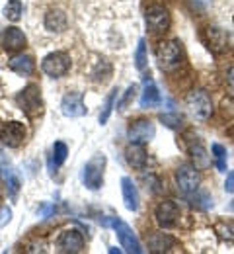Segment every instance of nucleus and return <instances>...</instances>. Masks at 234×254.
Instances as JSON below:
<instances>
[{
  "mask_svg": "<svg viewBox=\"0 0 234 254\" xmlns=\"http://www.w3.org/2000/svg\"><path fill=\"white\" fill-rule=\"evenodd\" d=\"M184 59V53H182V47L176 39H168V41H160L158 47H156V61L158 66L162 70H176Z\"/></svg>",
  "mask_w": 234,
  "mask_h": 254,
  "instance_id": "nucleus-1",
  "label": "nucleus"
},
{
  "mask_svg": "<svg viewBox=\"0 0 234 254\" xmlns=\"http://www.w3.org/2000/svg\"><path fill=\"white\" fill-rule=\"evenodd\" d=\"M186 104H187L189 114L197 122H207L211 118V114H213L211 98H209V94L205 90H191L187 94V98H186Z\"/></svg>",
  "mask_w": 234,
  "mask_h": 254,
  "instance_id": "nucleus-2",
  "label": "nucleus"
},
{
  "mask_svg": "<svg viewBox=\"0 0 234 254\" xmlns=\"http://www.w3.org/2000/svg\"><path fill=\"white\" fill-rule=\"evenodd\" d=\"M103 168H105V157L96 155L86 162L82 170V182L88 190H100L103 184Z\"/></svg>",
  "mask_w": 234,
  "mask_h": 254,
  "instance_id": "nucleus-3",
  "label": "nucleus"
},
{
  "mask_svg": "<svg viewBox=\"0 0 234 254\" xmlns=\"http://www.w3.org/2000/svg\"><path fill=\"white\" fill-rule=\"evenodd\" d=\"M105 223H107V225H111V227L115 229L117 239H119V243H121V249H125V253H131V254L142 253V247H140V243H139L137 235H135L133 229H131L127 223L121 221V219H115V217L107 219Z\"/></svg>",
  "mask_w": 234,
  "mask_h": 254,
  "instance_id": "nucleus-4",
  "label": "nucleus"
},
{
  "mask_svg": "<svg viewBox=\"0 0 234 254\" xmlns=\"http://www.w3.org/2000/svg\"><path fill=\"white\" fill-rule=\"evenodd\" d=\"M201 182L199 168L193 164H180L176 168V186L184 193H193L197 191Z\"/></svg>",
  "mask_w": 234,
  "mask_h": 254,
  "instance_id": "nucleus-5",
  "label": "nucleus"
},
{
  "mask_svg": "<svg viewBox=\"0 0 234 254\" xmlns=\"http://www.w3.org/2000/svg\"><path fill=\"white\" fill-rule=\"evenodd\" d=\"M70 68V55L65 51H57V53H51L43 59L41 63V70L47 74V76H53V78H61L65 76Z\"/></svg>",
  "mask_w": 234,
  "mask_h": 254,
  "instance_id": "nucleus-6",
  "label": "nucleus"
},
{
  "mask_svg": "<svg viewBox=\"0 0 234 254\" xmlns=\"http://www.w3.org/2000/svg\"><path fill=\"white\" fill-rule=\"evenodd\" d=\"M18 106L28 114V116H37L43 112V100H41V90L35 86V84H30L26 86L18 98H16Z\"/></svg>",
  "mask_w": 234,
  "mask_h": 254,
  "instance_id": "nucleus-7",
  "label": "nucleus"
},
{
  "mask_svg": "<svg viewBox=\"0 0 234 254\" xmlns=\"http://www.w3.org/2000/svg\"><path fill=\"white\" fill-rule=\"evenodd\" d=\"M154 217H156V223L162 227V229H170L174 227L178 219H180V207L176 201L172 199H164L156 205V211H154Z\"/></svg>",
  "mask_w": 234,
  "mask_h": 254,
  "instance_id": "nucleus-8",
  "label": "nucleus"
},
{
  "mask_svg": "<svg viewBox=\"0 0 234 254\" xmlns=\"http://www.w3.org/2000/svg\"><path fill=\"white\" fill-rule=\"evenodd\" d=\"M186 147H187V153L191 155L193 166H197V168H207L209 166V162H211L209 160V153H207L203 141H201L197 135L186 133Z\"/></svg>",
  "mask_w": 234,
  "mask_h": 254,
  "instance_id": "nucleus-9",
  "label": "nucleus"
},
{
  "mask_svg": "<svg viewBox=\"0 0 234 254\" xmlns=\"http://www.w3.org/2000/svg\"><path fill=\"white\" fill-rule=\"evenodd\" d=\"M57 247H59L61 253H70V254L82 253L84 251V237L76 229H67V231H63L59 235Z\"/></svg>",
  "mask_w": 234,
  "mask_h": 254,
  "instance_id": "nucleus-10",
  "label": "nucleus"
},
{
  "mask_svg": "<svg viewBox=\"0 0 234 254\" xmlns=\"http://www.w3.org/2000/svg\"><path fill=\"white\" fill-rule=\"evenodd\" d=\"M156 135V129L154 124L148 122V120H137L135 124H131V127L127 129V139L131 143H148L150 139H154Z\"/></svg>",
  "mask_w": 234,
  "mask_h": 254,
  "instance_id": "nucleus-11",
  "label": "nucleus"
},
{
  "mask_svg": "<svg viewBox=\"0 0 234 254\" xmlns=\"http://www.w3.org/2000/svg\"><path fill=\"white\" fill-rule=\"evenodd\" d=\"M26 141V127L20 122H10L0 129V143L6 147H20Z\"/></svg>",
  "mask_w": 234,
  "mask_h": 254,
  "instance_id": "nucleus-12",
  "label": "nucleus"
},
{
  "mask_svg": "<svg viewBox=\"0 0 234 254\" xmlns=\"http://www.w3.org/2000/svg\"><path fill=\"white\" fill-rule=\"evenodd\" d=\"M61 112L67 118H82L86 114L84 94L82 92H67L61 102Z\"/></svg>",
  "mask_w": 234,
  "mask_h": 254,
  "instance_id": "nucleus-13",
  "label": "nucleus"
},
{
  "mask_svg": "<svg viewBox=\"0 0 234 254\" xmlns=\"http://www.w3.org/2000/svg\"><path fill=\"white\" fill-rule=\"evenodd\" d=\"M146 24L154 33H164L170 28V12L164 6H150L146 10Z\"/></svg>",
  "mask_w": 234,
  "mask_h": 254,
  "instance_id": "nucleus-14",
  "label": "nucleus"
},
{
  "mask_svg": "<svg viewBox=\"0 0 234 254\" xmlns=\"http://www.w3.org/2000/svg\"><path fill=\"white\" fill-rule=\"evenodd\" d=\"M203 39H205L207 47H209L211 51H215V53H225L227 47H229V37H227V33H225V30H221V28H217V26L205 28Z\"/></svg>",
  "mask_w": 234,
  "mask_h": 254,
  "instance_id": "nucleus-15",
  "label": "nucleus"
},
{
  "mask_svg": "<svg viewBox=\"0 0 234 254\" xmlns=\"http://www.w3.org/2000/svg\"><path fill=\"white\" fill-rule=\"evenodd\" d=\"M2 45H4L6 51L16 53V51L24 49V45H26V35H24L22 30H18V28H8V30L4 32V35H2Z\"/></svg>",
  "mask_w": 234,
  "mask_h": 254,
  "instance_id": "nucleus-16",
  "label": "nucleus"
},
{
  "mask_svg": "<svg viewBox=\"0 0 234 254\" xmlns=\"http://www.w3.org/2000/svg\"><path fill=\"white\" fill-rule=\"evenodd\" d=\"M176 247V239L168 233H150L148 235V251L150 253H168Z\"/></svg>",
  "mask_w": 234,
  "mask_h": 254,
  "instance_id": "nucleus-17",
  "label": "nucleus"
},
{
  "mask_svg": "<svg viewBox=\"0 0 234 254\" xmlns=\"http://www.w3.org/2000/svg\"><path fill=\"white\" fill-rule=\"evenodd\" d=\"M43 24H45V28L49 30V32H65L67 30V14L63 12V10H59V8H53V10H49L47 14H45V20H43Z\"/></svg>",
  "mask_w": 234,
  "mask_h": 254,
  "instance_id": "nucleus-18",
  "label": "nucleus"
},
{
  "mask_svg": "<svg viewBox=\"0 0 234 254\" xmlns=\"http://www.w3.org/2000/svg\"><path fill=\"white\" fill-rule=\"evenodd\" d=\"M125 159H127V164H129L131 168L140 170V168H144V164H146V151H144V147H142L140 143H131V145L125 149Z\"/></svg>",
  "mask_w": 234,
  "mask_h": 254,
  "instance_id": "nucleus-19",
  "label": "nucleus"
},
{
  "mask_svg": "<svg viewBox=\"0 0 234 254\" xmlns=\"http://www.w3.org/2000/svg\"><path fill=\"white\" fill-rule=\"evenodd\" d=\"M121 193H123V201H125V207L129 211H137L139 209V191L135 188L133 180L131 178H121Z\"/></svg>",
  "mask_w": 234,
  "mask_h": 254,
  "instance_id": "nucleus-20",
  "label": "nucleus"
},
{
  "mask_svg": "<svg viewBox=\"0 0 234 254\" xmlns=\"http://www.w3.org/2000/svg\"><path fill=\"white\" fill-rule=\"evenodd\" d=\"M8 66H10V70L18 72L20 76H30V74L34 72L35 63L32 55H16V57L10 59Z\"/></svg>",
  "mask_w": 234,
  "mask_h": 254,
  "instance_id": "nucleus-21",
  "label": "nucleus"
},
{
  "mask_svg": "<svg viewBox=\"0 0 234 254\" xmlns=\"http://www.w3.org/2000/svg\"><path fill=\"white\" fill-rule=\"evenodd\" d=\"M160 104V92L156 88V84L146 78L144 80V90H142V96H140V108H154Z\"/></svg>",
  "mask_w": 234,
  "mask_h": 254,
  "instance_id": "nucleus-22",
  "label": "nucleus"
},
{
  "mask_svg": "<svg viewBox=\"0 0 234 254\" xmlns=\"http://www.w3.org/2000/svg\"><path fill=\"white\" fill-rule=\"evenodd\" d=\"M4 16L10 22H18L22 18V0H8L4 6Z\"/></svg>",
  "mask_w": 234,
  "mask_h": 254,
  "instance_id": "nucleus-23",
  "label": "nucleus"
},
{
  "mask_svg": "<svg viewBox=\"0 0 234 254\" xmlns=\"http://www.w3.org/2000/svg\"><path fill=\"white\" fill-rule=\"evenodd\" d=\"M115 100H117V88L115 90H111L109 94H107V98H105V102H103V108H101L100 112V124L103 126L107 120H109V116H111V110H113V106H115Z\"/></svg>",
  "mask_w": 234,
  "mask_h": 254,
  "instance_id": "nucleus-24",
  "label": "nucleus"
},
{
  "mask_svg": "<svg viewBox=\"0 0 234 254\" xmlns=\"http://www.w3.org/2000/svg\"><path fill=\"white\" fill-rule=\"evenodd\" d=\"M92 76H94V80L96 82H107L109 78H111V64L107 63V61H100V63L96 64V68L92 70Z\"/></svg>",
  "mask_w": 234,
  "mask_h": 254,
  "instance_id": "nucleus-25",
  "label": "nucleus"
},
{
  "mask_svg": "<svg viewBox=\"0 0 234 254\" xmlns=\"http://www.w3.org/2000/svg\"><path fill=\"white\" fill-rule=\"evenodd\" d=\"M211 151H213V157H215L217 170H221V172H227V149H225L223 145H219V143H213Z\"/></svg>",
  "mask_w": 234,
  "mask_h": 254,
  "instance_id": "nucleus-26",
  "label": "nucleus"
},
{
  "mask_svg": "<svg viewBox=\"0 0 234 254\" xmlns=\"http://www.w3.org/2000/svg\"><path fill=\"white\" fill-rule=\"evenodd\" d=\"M67 155H68L67 145H65L63 141H57V143L53 145V164H55V166H61V164L67 160Z\"/></svg>",
  "mask_w": 234,
  "mask_h": 254,
  "instance_id": "nucleus-27",
  "label": "nucleus"
},
{
  "mask_svg": "<svg viewBox=\"0 0 234 254\" xmlns=\"http://www.w3.org/2000/svg\"><path fill=\"white\" fill-rule=\"evenodd\" d=\"M135 66H137L139 70H142V68L146 66V43H144V39H140V41H139V45H137V53H135Z\"/></svg>",
  "mask_w": 234,
  "mask_h": 254,
  "instance_id": "nucleus-28",
  "label": "nucleus"
},
{
  "mask_svg": "<svg viewBox=\"0 0 234 254\" xmlns=\"http://www.w3.org/2000/svg\"><path fill=\"white\" fill-rule=\"evenodd\" d=\"M160 122L166 127H172V129H178L182 126V118L178 114H160Z\"/></svg>",
  "mask_w": 234,
  "mask_h": 254,
  "instance_id": "nucleus-29",
  "label": "nucleus"
},
{
  "mask_svg": "<svg viewBox=\"0 0 234 254\" xmlns=\"http://www.w3.org/2000/svg\"><path fill=\"white\" fill-rule=\"evenodd\" d=\"M135 92H137V86H129L127 88V92H125V96H123V100H121V104H119V110H123L129 102H133V98H135Z\"/></svg>",
  "mask_w": 234,
  "mask_h": 254,
  "instance_id": "nucleus-30",
  "label": "nucleus"
},
{
  "mask_svg": "<svg viewBox=\"0 0 234 254\" xmlns=\"http://www.w3.org/2000/svg\"><path fill=\"white\" fill-rule=\"evenodd\" d=\"M225 191H229V193H233L234 191V170L227 174V180H225Z\"/></svg>",
  "mask_w": 234,
  "mask_h": 254,
  "instance_id": "nucleus-31",
  "label": "nucleus"
},
{
  "mask_svg": "<svg viewBox=\"0 0 234 254\" xmlns=\"http://www.w3.org/2000/svg\"><path fill=\"white\" fill-rule=\"evenodd\" d=\"M8 186H10V191H12V193H16V191H18V186H20V182L16 180V176H14L12 172L8 174Z\"/></svg>",
  "mask_w": 234,
  "mask_h": 254,
  "instance_id": "nucleus-32",
  "label": "nucleus"
},
{
  "mask_svg": "<svg viewBox=\"0 0 234 254\" xmlns=\"http://www.w3.org/2000/svg\"><path fill=\"white\" fill-rule=\"evenodd\" d=\"M227 84H229L231 94L234 96V66L233 68H229V72H227Z\"/></svg>",
  "mask_w": 234,
  "mask_h": 254,
  "instance_id": "nucleus-33",
  "label": "nucleus"
},
{
  "mask_svg": "<svg viewBox=\"0 0 234 254\" xmlns=\"http://www.w3.org/2000/svg\"><path fill=\"white\" fill-rule=\"evenodd\" d=\"M10 215H12V211H10L8 207H4V209H2V213H0V225L6 221V219H10Z\"/></svg>",
  "mask_w": 234,
  "mask_h": 254,
  "instance_id": "nucleus-34",
  "label": "nucleus"
},
{
  "mask_svg": "<svg viewBox=\"0 0 234 254\" xmlns=\"http://www.w3.org/2000/svg\"><path fill=\"white\" fill-rule=\"evenodd\" d=\"M231 209H233V211H234V201H233V203H231Z\"/></svg>",
  "mask_w": 234,
  "mask_h": 254,
  "instance_id": "nucleus-35",
  "label": "nucleus"
},
{
  "mask_svg": "<svg viewBox=\"0 0 234 254\" xmlns=\"http://www.w3.org/2000/svg\"><path fill=\"white\" fill-rule=\"evenodd\" d=\"M231 133H233V135H234V127H233V129H231Z\"/></svg>",
  "mask_w": 234,
  "mask_h": 254,
  "instance_id": "nucleus-36",
  "label": "nucleus"
}]
</instances>
